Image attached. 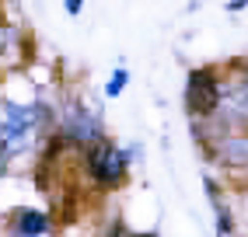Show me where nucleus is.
<instances>
[{"label":"nucleus","instance_id":"1","mask_svg":"<svg viewBox=\"0 0 248 237\" xmlns=\"http://www.w3.org/2000/svg\"><path fill=\"white\" fill-rule=\"evenodd\" d=\"M42 126V108L39 105H4V154L11 157L14 147H28V140L35 136V129Z\"/></svg>","mask_w":248,"mask_h":237},{"label":"nucleus","instance_id":"2","mask_svg":"<svg viewBox=\"0 0 248 237\" xmlns=\"http://www.w3.org/2000/svg\"><path fill=\"white\" fill-rule=\"evenodd\" d=\"M84 161H88V171H91V178L98 185H108V189L123 185V178H126V154H123L119 147H112L108 140L91 143L88 154H84Z\"/></svg>","mask_w":248,"mask_h":237},{"label":"nucleus","instance_id":"3","mask_svg":"<svg viewBox=\"0 0 248 237\" xmlns=\"http://www.w3.org/2000/svg\"><path fill=\"white\" fill-rule=\"evenodd\" d=\"M220 105V80L213 70H192L186 84V108L189 115H210Z\"/></svg>","mask_w":248,"mask_h":237},{"label":"nucleus","instance_id":"4","mask_svg":"<svg viewBox=\"0 0 248 237\" xmlns=\"http://www.w3.org/2000/svg\"><path fill=\"white\" fill-rule=\"evenodd\" d=\"M217 157L227 167H248V136H227V140H220Z\"/></svg>","mask_w":248,"mask_h":237},{"label":"nucleus","instance_id":"5","mask_svg":"<svg viewBox=\"0 0 248 237\" xmlns=\"http://www.w3.org/2000/svg\"><path fill=\"white\" fill-rule=\"evenodd\" d=\"M14 227H18V234L21 237H42V234H49V216L46 213H39V209H21L18 216H14Z\"/></svg>","mask_w":248,"mask_h":237},{"label":"nucleus","instance_id":"6","mask_svg":"<svg viewBox=\"0 0 248 237\" xmlns=\"http://www.w3.org/2000/svg\"><path fill=\"white\" fill-rule=\"evenodd\" d=\"M123 88H126V70L119 66V70L112 74V80L105 84V94H108V98H119V94H123Z\"/></svg>","mask_w":248,"mask_h":237},{"label":"nucleus","instance_id":"7","mask_svg":"<svg viewBox=\"0 0 248 237\" xmlns=\"http://www.w3.org/2000/svg\"><path fill=\"white\" fill-rule=\"evenodd\" d=\"M80 7H84V0H67V14H80Z\"/></svg>","mask_w":248,"mask_h":237},{"label":"nucleus","instance_id":"8","mask_svg":"<svg viewBox=\"0 0 248 237\" xmlns=\"http://www.w3.org/2000/svg\"><path fill=\"white\" fill-rule=\"evenodd\" d=\"M241 94H245V98H248V77H245V84H241Z\"/></svg>","mask_w":248,"mask_h":237}]
</instances>
